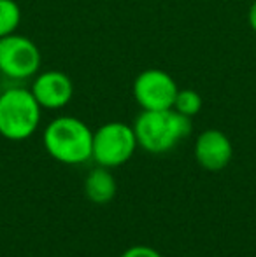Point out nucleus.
I'll list each match as a JSON object with an SVG mask.
<instances>
[{"instance_id":"obj_1","label":"nucleus","mask_w":256,"mask_h":257,"mask_svg":"<svg viewBox=\"0 0 256 257\" xmlns=\"http://www.w3.org/2000/svg\"><path fill=\"white\" fill-rule=\"evenodd\" d=\"M133 132L137 144L151 154L172 151L181 140L192 133V119L174 108L165 110H142L135 119Z\"/></svg>"},{"instance_id":"obj_2","label":"nucleus","mask_w":256,"mask_h":257,"mask_svg":"<svg viewBox=\"0 0 256 257\" xmlns=\"http://www.w3.org/2000/svg\"><path fill=\"white\" fill-rule=\"evenodd\" d=\"M44 147L56 161L79 165L92 158L93 132L81 119L60 115L46 126Z\"/></svg>"},{"instance_id":"obj_3","label":"nucleus","mask_w":256,"mask_h":257,"mask_svg":"<svg viewBox=\"0 0 256 257\" xmlns=\"http://www.w3.org/2000/svg\"><path fill=\"white\" fill-rule=\"evenodd\" d=\"M42 107L30 88L11 86L0 93V135L13 142L27 140L41 122Z\"/></svg>"},{"instance_id":"obj_4","label":"nucleus","mask_w":256,"mask_h":257,"mask_svg":"<svg viewBox=\"0 0 256 257\" xmlns=\"http://www.w3.org/2000/svg\"><path fill=\"white\" fill-rule=\"evenodd\" d=\"M137 137L133 126L113 121L100 126L93 133L92 158L106 168H116L128 161L137 149Z\"/></svg>"},{"instance_id":"obj_5","label":"nucleus","mask_w":256,"mask_h":257,"mask_svg":"<svg viewBox=\"0 0 256 257\" xmlns=\"http://www.w3.org/2000/svg\"><path fill=\"white\" fill-rule=\"evenodd\" d=\"M41 72V51L32 39L11 34L0 39V75L14 82L34 79Z\"/></svg>"},{"instance_id":"obj_6","label":"nucleus","mask_w":256,"mask_h":257,"mask_svg":"<svg viewBox=\"0 0 256 257\" xmlns=\"http://www.w3.org/2000/svg\"><path fill=\"white\" fill-rule=\"evenodd\" d=\"M179 88L176 81L160 68H147L133 81V98L142 110L172 108Z\"/></svg>"},{"instance_id":"obj_7","label":"nucleus","mask_w":256,"mask_h":257,"mask_svg":"<svg viewBox=\"0 0 256 257\" xmlns=\"http://www.w3.org/2000/svg\"><path fill=\"white\" fill-rule=\"evenodd\" d=\"M30 91L42 108L56 110V108H63L72 100L74 82L65 72L44 70L34 77Z\"/></svg>"},{"instance_id":"obj_8","label":"nucleus","mask_w":256,"mask_h":257,"mask_svg":"<svg viewBox=\"0 0 256 257\" xmlns=\"http://www.w3.org/2000/svg\"><path fill=\"white\" fill-rule=\"evenodd\" d=\"M233 147L230 139L221 130H205L195 142V158L202 168L209 172H219L226 168L232 159Z\"/></svg>"},{"instance_id":"obj_9","label":"nucleus","mask_w":256,"mask_h":257,"mask_svg":"<svg viewBox=\"0 0 256 257\" xmlns=\"http://www.w3.org/2000/svg\"><path fill=\"white\" fill-rule=\"evenodd\" d=\"M84 194L92 203L106 205L116 196V180L109 168L100 166L93 168L84 180Z\"/></svg>"},{"instance_id":"obj_10","label":"nucleus","mask_w":256,"mask_h":257,"mask_svg":"<svg viewBox=\"0 0 256 257\" xmlns=\"http://www.w3.org/2000/svg\"><path fill=\"white\" fill-rule=\"evenodd\" d=\"M21 23V9L14 0H0V39L16 34Z\"/></svg>"},{"instance_id":"obj_11","label":"nucleus","mask_w":256,"mask_h":257,"mask_svg":"<svg viewBox=\"0 0 256 257\" xmlns=\"http://www.w3.org/2000/svg\"><path fill=\"white\" fill-rule=\"evenodd\" d=\"M174 110H178L179 114L186 115V117L192 119L193 115H197L202 108V96L198 95L195 89H179L178 95H176L174 105H172Z\"/></svg>"},{"instance_id":"obj_12","label":"nucleus","mask_w":256,"mask_h":257,"mask_svg":"<svg viewBox=\"0 0 256 257\" xmlns=\"http://www.w3.org/2000/svg\"><path fill=\"white\" fill-rule=\"evenodd\" d=\"M121 257H161L160 252H156L153 247L147 245H133L128 250H125Z\"/></svg>"},{"instance_id":"obj_13","label":"nucleus","mask_w":256,"mask_h":257,"mask_svg":"<svg viewBox=\"0 0 256 257\" xmlns=\"http://www.w3.org/2000/svg\"><path fill=\"white\" fill-rule=\"evenodd\" d=\"M247 23H249L251 30L256 34V0L251 4V7H249V13H247Z\"/></svg>"},{"instance_id":"obj_14","label":"nucleus","mask_w":256,"mask_h":257,"mask_svg":"<svg viewBox=\"0 0 256 257\" xmlns=\"http://www.w3.org/2000/svg\"><path fill=\"white\" fill-rule=\"evenodd\" d=\"M2 89H4V88H2V84H0V93H2Z\"/></svg>"}]
</instances>
